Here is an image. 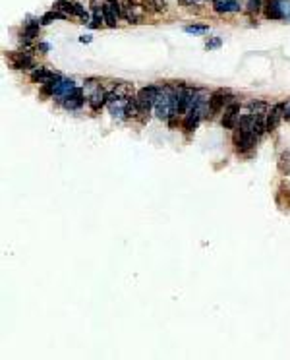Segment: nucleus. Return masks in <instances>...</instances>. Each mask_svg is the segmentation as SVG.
I'll use <instances>...</instances> for the list:
<instances>
[{
    "label": "nucleus",
    "mask_w": 290,
    "mask_h": 360,
    "mask_svg": "<svg viewBox=\"0 0 290 360\" xmlns=\"http://www.w3.org/2000/svg\"><path fill=\"white\" fill-rule=\"evenodd\" d=\"M258 140L259 138L256 136V132L250 130V128H240V126H236L234 136H232L234 149H236V153H240V155H246L247 151H252V149L256 147Z\"/></svg>",
    "instance_id": "obj_2"
},
{
    "label": "nucleus",
    "mask_w": 290,
    "mask_h": 360,
    "mask_svg": "<svg viewBox=\"0 0 290 360\" xmlns=\"http://www.w3.org/2000/svg\"><path fill=\"white\" fill-rule=\"evenodd\" d=\"M79 41H81V43H89V41H91V35H81Z\"/></svg>",
    "instance_id": "obj_27"
},
{
    "label": "nucleus",
    "mask_w": 290,
    "mask_h": 360,
    "mask_svg": "<svg viewBox=\"0 0 290 360\" xmlns=\"http://www.w3.org/2000/svg\"><path fill=\"white\" fill-rule=\"evenodd\" d=\"M141 114L140 105H138V99L130 97L128 103H126V118H138Z\"/></svg>",
    "instance_id": "obj_19"
},
{
    "label": "nucleus",
    "mask_w": 290,
    "mask_h": 360,
    "mask_svg": "<svg viewBox=\"0 0 290 360\" xmlns=\"http://www.w3.org/2000/svg\"><path fill=\"white\" fill-rule=\"evenodd\" d=\"M54 10L64 12L66 16H72V12H74V0H56Z\"/></svg>",
    "instance_id": "obj_22"
},
{
    "label": "nucleus",
    "mask_w": 290,
    "mask_h": 360,
    "mask_svg": "<svg viewBox=\"0 0 290 360\" xmlns=\"http://www.w3.org/2000/svg\"><path fill=\"white\" fill-rule=\"evenodd\" d=\"M265 16L269 20H286V22H290V0H267Z\"/></svg>",
    "instance_id": "obj_4"
},
{
    "label": "nucleus",
    "mask_w": 290,
    "mask_h": 360,
    "mask_svg": "<svg viewBox=\"0 0 290 360\" xmlns=\"http://www.w3.org/2000/svg\"><path fill=\"white\" fill-rule=\"evenodd\" d=\"M149 4H153V6H155V10H157V12L167 10V2H164V0H149Z\"/></svg>",
    "instance_id": "obj_26"
},
{
    "label": "nucleus",
    "mask_w": 290,
    "mask_h": 360,
    "mask_svg": "<svg viewBox=\"0 0 290 360\" xmlns=\"http://www.w3.org/2000/svg\"><path fill=\"white\" fill-rule=\"evenodd\" d=\"M103 22H105V16H103V6L99 8L97 4H93V16H91L89 27H101Z\"/></svg>",
    "instance_id": "obj_20"
},
{
    "label": "nucleus",
    "mask_w": 290,
    "mask_h": 360,
    "mask_svg": "<svg viewBox=\"0 0 290 360\" xmlns=\"http://www.w3.org/2000/svg\"><path fill=\"white\" fill-rule=\"evenodd\" d=\"M195 89L186 88V86H180V88L174 91V114H184L188 112L190 105H192V99Z\"/></svg>",
    "instance_id": "obj_5"
},
{
    "label": "nucleus",
    "mask_w": 290,
    "mask_h": 360,
    "mask_svg": "<svg viewBox=\"0 0 290 360\" xmlns=\"http://www.w3.org/2000/svg\"><path fill=\"white\" fill-rule=\"evenodd\" d=\"M159 93H161V88H157V86H147V88H141L138 91L136 99H138L141 114H149L151 107H155V101L159 97Z\"/></svg>",
    "instance_id": "obj_3"
},
{
    "label": "nucleus",
    "mask_w": 290,
    "mask_h": 360,
    "mask_svg": "<svg viewBox=\"0 0 290 360\" xmlns=\"http://www.w3.org/2000/svg\"><path fill=\"white\" fill-rule=\"evenodd\" d=\"M184 31L186 33H207L209 31V27H207V25H186Z\"/></svg>",
    "instance_id": "obj_23"
},
{
    "label": "nucleus",
    "mask_w": 290,
    "mask_h": 360,
    "mask_svg": "<svg viewBox=\"0 0 290 360\" xmlns=\"http://www.w3.org/2000/svg\"><path fill=\"white\" fill-rule=\"evenodd\" d=\"M107 97H108V91L99 86V88L87 97V103H89V107L93 110H101L103 105H107Z\"/></svg>",
    "instance_id": "obj_14"
},
{
    "label": "nucleus",
    "mask_w": 290,
    "mask_h": 360,
    "mask_svg": "<svg viewBox=\"0 0 290 360\" xmlns=\"http://www.w3.org/2000/svg\"><path fill=\"white\" fill-rule=\"evenodd\" d=\"M284 118L290 120V105H286V109H284Z\"/></svg>",
    "instance_id": "obj_29"
},
{
    "label": "nucleus",
    "mask_w": 290,
    "mask_h": 360,
    "mask_svg": "<svg viewBox=\"0 0 290 360\" xmlns=\"http://www.w3.org/2000/svg\"><path fill=\"white\" fill-rule=\"evenodd\" d=\"M75 88V82L74 79H60V82H58V86H56V89H54V95L53 97H64V95H68V93H70V91H72V89ZM60 99H58V101H60Z\"/></svg>",
    "instance_id": "obj_17"
},
{
    "label": "nucleus",
    "mask_w": 290,
    "mask_h": 360,
    "mask_svg": "<svg viewBox=\"0 0 290 360\" xmlns=\"http://www.w3.org/2000/svg\"><path fill=\"white\" fill-rule=\"evenodd\" d=\"M122 18H126L130 23H140L141 8L134 0H124L122 2Z\"/></svg>",
    "instance_id": "obj_12"
},
{
    "label": "nucleus",
    "mask_w": 290,
    "mask_h": 360,
    "mask_svg": "<svg viewBox=\"0 0 290 360\" xmlns=\"http://www.w3.org/2000/svg\"><path fill=\"white\" fill-rule=\"evenodd\" d=\"M238 118H240V105H238V103H230V105L226 107L225 114H223L221 124H223L225 130H232L238 124Z\"/></svg>",
    "instance_id": "obj_11"
},
{
    "label": "nucleus",
    "mask_w": 290,
    "mask_h": 360,
    "mask_svg": "<svg viewBox=\"0 0 290 360\" xmlns=\"http://www.w3.org/2000/svg\"><path fill=\"white\" fill-rule=\"evenodd\" d=\"M60 103H62V107L68 110H77L84 107V103H86V95H84V89L81 88H74L68 95L60 99Z\"/></svg>",
    "instance_id": "obj_7"
},
{
    "label": "nucleus",
    "mask_w": 290,
    "mask_h": 360,
    "mask_svg": "<svg viewBox=\"0 0 290 360\" xmlns=\"http://www.w3.org/2000/svg\"><path fill=\"white\" fill-rule=\"evenodd\" d=\"M58 76V74H54V72H51V70H47V68H43V66H37L35 70L31 72V82H35V84H47V82H51V79H54V77Z\"/></svg>",
    "instance_id": "obj_15"
},
{
    "label": "nucleus",
    "mask_w": 290,
    "mask_h": 360,
    "mask_svg": "<svg viewBox=\"0 0 290 360\" xmlns=\"http://www.w3.org/2000/svg\"><path fill=\"white\" fill-rule=\"evenodd\" d=\"M41 22V20H39ZM39 22H27L25 23V27H23V31H22V43L23 45H29L39 35Z\"/></svg>",
    "instance_id": "obj_16"
},
{
    "label": "nucleus",
    "mask_w": 290,
    "mask_h": 360,
    "mask_svg": "<svg viewBox=\"0 0 290 360\" xmlns=\"http://www.w3.org/2000/svg\"><path fill=\"white\" fill-rule=\"evenodd\" d=\"M103 16H105V23L108 27H116L118 20L122 18V4L118 0H105L103 4Z\"/></svg>",
    "instance_id": "obj_6"
},
{
    "label": "nucleus",
    "mask_w": 290,
    "mask_h": 360,
    "mask_svg": "<svg viewBox=\"0 0 290 360\" xmlns=\"http://www.w3.org/2000/svg\"><path fill=\"white\" fill-rule=\"evenodd\" d=\"M228 101V93L223 89H217L215 93L209 97V107H207V116L213 118L217 112H221V109L225 107V103Z\"/></svg>",
    "instance_id": "obj_10"
},
{
    "label": "nucleus",
    "mask_w": 290,
    "mask_h": 360,
    "mask_svg": "<svg viewBox=\"0 0 290 360\" xmlns=\"http://www.w3.org/2000/svg\"><path fill=\"white\" fill-rule=\"evenodd\" d=\"M66 18H68V16H66L64 12L51 10V12H47L43 18H41V23H43V25H49V23H53L54 20H66Z\"/></svg>",
    "instance_id": "obj_21"
},
{
    "label": "nucleus",
    "mask_w": 290,
    "mask_h": 360,
    "mask_svg": "<svg viewBox=\"0 0 290 360\" xmlns=\"http://www.w3.org/2000/svg\"><path fill=\"white\" fill-rule=\"evenodd\" d=\"M6 58L14 70H27V68H37L29 53H6Z\"/></svg>",
    "instance_id": "obj_8"
},
{
    "label": "nucleus",
    "mask_w": 290,
    "mask_h": 360,
    "mask_svg": "<svg viewBox=\"0 0 290 360\" xmlns=\"http://www.w3.org/2000/svg\"><path fill=\"white\" fill-rule=\"evenodd\" d=\"M221 45H223V41H221L219 37H215V39H209V41L205 43V49H207V51H211V49H219Z\"/></svg>",
    "instance_id": "obj_25"
},
{
    "label": "nucleus",
    "mask_w": 290,
    "mask_h": 360,
    "mask_svg": "<svg viewBox=\"0 0 290 360\" xmlns=\"http://www.w3.org/2000/svg\"><path fill=\"white\" fill-rule=\"evenodd\" d=\"M261 8V0H247V12L250 14H258Z\"/></svg>",
    "instance_id": "obj_24"
},
{
    "label": "nucleus",
    "mask_w": 290,
    "mask_h": 360,
    "mask_svg": "<svg viewBox=\"0 0 290 360\" xmlns=\"http://www.w3.org/2000/svg\"><path fill=\"white\" fill-rule=\"evenodd\" d=\"M277 167H279V173L284 176L290 175V149L280 153L279 161H277Z\"/></svg>",
    "instance_id": "obj_18"
},
{
    "label": "nucleus",
    "mask_w": 290,
    "mask_h": 360,
    "mask_svg": "<svg viewBox=\"0 0 290 360\" xmlns=\"http://www.w3.org/2000/svg\"><path fill=\"white\" fill-rule=\"evenodd\" d=\"M213 8L219 14H234L242 10L240 0H213Z\"/></svg>",
    "instance_id": "obj_13"
},
{
    "label": "nucleus",
    "mask_w": 290,
    "mask_h": 360,
    "mask_svg": "<svg viewBox=\"0 0 290 360\" xmlns=\"http://www.w3.org/2000/svg\"><path fill=\"white\" fill-rule=\"evenodd\" d=\"M174 91L176 89L171 86H164L155 101V112L161 120H171V116H174Z\"/></svg>",
    "instance_id": "obj_1"
},
{
    "label": "nucleus",
    "mask_w": 290,
    "mask_h": 360,
    "mask_svg": "<svg viewBox=\"0 0 290 360\" xmlns=\"http://www.w3.org/2000/svg\"><path fill=\"white\" fill-rule=\"evenodd\" d=\"M286 103H275L267 112V132H275L279 128L280 120L284 118Z\"/></svg>",
    "instance_id": "obj_9"
},
{
    "label": "nucleus",
    "mask_w": 290,
    "mask_h": 360,
    "mask_svg": "<svg viewBox=\"0 0 290 360\" xmlns=\"http://www.w3.org/2000/svg\"><path fill=\"white\" fill-rule=\"evenodd\" d=\"M39 51H45V53H47V51H49V45H47V43H39Z\"/></svg>",
    "instance_id": "obj_28"
}]
</instances>
